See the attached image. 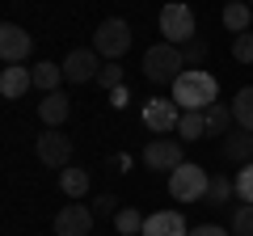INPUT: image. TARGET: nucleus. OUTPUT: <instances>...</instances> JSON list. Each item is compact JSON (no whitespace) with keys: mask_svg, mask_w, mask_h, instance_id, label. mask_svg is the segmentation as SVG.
Masks as SVG:
<instances>
[{"mask_svg":"<svg viewBox=\"0 0 253 236\" xmlns=\"http://www.w3.org/2000/svg\"><path fill=\"white\" fill-rule=\"evenodd\" d=\"M228 4H232V0H228Z\"/></svg>","mask_w":253,"mask_h":236,"instance_id":"33","label":"nucleus"},{"mask_svg":"<svg viewBox=\"0 0 253 236\" xmlns=\"http://www.w3.org/2000/svg\"><path fill=\"white\" fill-rule=\"evenodd\" d=\"M161 34H165V42H173V46L190 42V38H194V9L181 4V0H169L161 9Z\"/></svg>","mask_w":253,"mask_h":236,"instance_id":"4","label":"nucleus"},{"mask_svg":"<svg viewBox=\"0 0 253 236\" xmlns=\"http://www.w3.org/2000/svg\"><path fill=\"white\" fill-rule=\"evenodd\" d=\"M249 9H253V0H249Z\"/></svg>","mask_w":253,"mask_h":236,"instance_id":"32","label":"nucleus"},{"mask_svg":"<svg viewBox=\"0 0 253 236\" xmlns=\"http://www.w3.org/2000/svg\"><path fill=\"white\" fill-rule=\"evenodd\" d=\"M186 72V51L173 42H156L144 51V76L152 84H173L177 76Z\"/></svg>","mask_w":253,"mask_h":236,"instance_id":"2","label":"nucleus"},{"mask_svg":"<svg viewBox=\"0 0 253 236\" xmlns=\"http://www.w3.org/2000/svg\"><path fill=\"white\" fill-rule=\"evenodd\" d=\"M97 84L106 93H114L118 84H123V68H118V59H110V64H101V72H97Z\"/></svg>","mask_w":253,"mask_h":236,"instance_id":"25","label":"nucleus"},{"mask_svg":"<svg viewBox=\"0 0 253 236\" xmlns=\"http://www.w3.org/2000/svg\"><path fill=\"white\" fill-rule=\"evenodd\" d=\"M203 114H207V135H228V131L236 127V118H232V110H228L224 101H211V106L203 110Z\"/></svg>","mask_w":253,"mask_h":236,"instance_id":"16","label":"nucleus"},{"mask_svg":"<svg viewBox=\"0 0 253 236\" xmlns=\"http://www.w3.org/2000/svg\"><path fill=\"white\" fill-rule=\"evenodd\" d=\"M173 101L181 110H207L215 101V76L203 72V68H186V72L173 80Z\"/></svg>","mask_w":253,"mask_h":236,"instance_id":"1","label":"nucleus"},{"mask_svg":"<svg viewBox=\"0 0 253 236\" xmlns=\"http://www.w3.org/2000/svg\"><path fill=\"white\" fill-rule=\"evenodd\" d=\"M203 59H207V42H203V38H190V46H186V64H190V68H199Z\"/></svg>","mask_w":253,"mask_h":236,"instance_id":"28","label":"nucleus"},{"mask_svg":"<svg viewBox=\"0 0 253 236\" xmlns=\"http://www.w3.org/2000/svg\"><path fill=\"white\" fill-rule=\"evenodd\" d=\"M97 72H101V55L97 51H72L63 59V80H72V84L97 80Z\"/></svg>","mask_w":253,"mask_h":236,"instance_id":"10","label":"nucleus"},{"mask_svg":"<svg viewBox=\"0 0 253 236\" xmlns=\"http://www.w3.org/2000/svg\"><path fill=\"white\" fill-rule=\"evenodd\" d=\"M177 135L181 139H203L207 135V114H203V110H186L181 122H177Z\"/></svg>","mask_w":253,"mask_h":236,"instance_id":"21","label":"nucleus"},{"mask_svg":"<svg viewBox=\"0 0 253 236\" xmlns=\"http://www.w3.org/2000/svg\"><path fill=\"white\" fill-rule=\"evenodd\" d=\"M236 194V177H228V173H215L211 177V186H207V207H228V198Z\"/></svg>","mask_w":253,"mask_h":236,"instance_id":"17","label":"nucleus"},{"mask_svg":"<svg viewBox=\"0 0 253 236\" xmlns=\"http://www.w3.org/2000/svg\"><path fill=\"white\" fill-rule=\"evenodd\" d=\"M207 186H211V177L199 164H177V169L169 173V194L177 202H203L207 198Z\"/></svg>","mask_w":253,"mask_h":236,"instance_id":"3","label":"nucleus"},{"mask_svg":"<svg viewBox=\"0 0 253 236\" xmlns=\"http://www.w3.org/2000/svg\"><path fill=\"white\" fill-rule=\"evenodd\" d=\"M232 118H236V127L253 131V89H241L232 97Z\"/></svg>","mask_w":253,"mask_h":236,"instance_id":"22","label":"nucleus"},{"mask_svg":"<svg viewBox=\"0 0 253 236\" xmlns=\"http://www.w3.org/2000/svg\"><path fill=\"white\" fill-rule=\"evenodd\" d=\"M30 51H34V38H30L17 21H4V26H0V59H4V64H26Z\"/></svg>","mask_w":253,"mask_h":236,"instance_id":"8","label":"nucleus"},{"mask_svg":"<svg viewBox=\"0 0 253 236\" xmlns=\"http://www.w3.org/2000/svg\"><path fill=\"white\" fill-rule=\"evenodd\" d=\"M232 236H253V202H241L232 211Z\"/></svg>","mask_w":253,"mask_h":236,"instance_id":"24","label":"nucleus"},{"mask_svg":"<svg viewBox=\"0 0 253 236\" xmlns=\"http://www.w3.org/2000/svg\"><path fill=\"white\" fill-rule=\"evenodd\" d=\"M186 219L177 215V211H156V215L144 219V232L139 236H186Z\"/></svg>","mask_w":253,"mask_h":236,"instance_id":"14","label":"nucleus"},{"mask_svg":"<svg viewBox=\"0 0 253 236\" xmlns=\"http://www.w3.org/2000/svg\"><path fill=\"white\" fill-rule=\"evenodd\" d=\"M236 198H241V202H253V160L236 173Z\"/></svg>","mask_w":253,"mask_h":236,"instance_id":"26","label":"nucleus"},{"mask_svg":"<svg viewBox=\"0 0 253 236\" xmlns=\"http://www.w3.org/2000/svg\"><path fill=\"white\" fill-rule=\"evenodd\" d=\"M68 114H72V101L63 97V93H46V97L38 101V118H42L46 127H63Z\"/></svg>","mask_w":253,"mask_h":236,"instance_id":"15","label":"nucleus"},{"mask_svg":"<svg viewBox=\"0 0 253 236\" xmlns=\"http://www.w3.org/2000/svg\"><path fill=\"white\" fill-rule=\"evenodd\" d=\"M249 21H253V9L245 4V0H232V4H224V26L232 30V34H249Z\"/></svg>","mask_w":253,"mask_h":236,"instance_id":"18","label":"nucleus"},{"mask_svg":"<svg viewBox=\"0 0 253 236\" xmlns=\"http://www.w3.org/2000/svg\"><path fill=\"white\" fill-rule=\"evenodd\" d=\"M59 80H63V64H34V89L59 93Z\"/></svg>","mask_w":253,"mask_h":236,"instance_id":"20","label":"nucleus"},{"mask_svg":"<svg viewBox=\"0 0 253 236\" xmlns=\"http://www.w3.org/2000/svg\"><path fill=\"white\" fill-rule=\"evenodd\" d=\"M144 164L156 169V173H161V169L173 173L177 164H186V160H181V144H177V139H152V144L144 148Z\"/></svg>","mask_w":253,"mask_h":236,"instance_id":"11","label":"nucleus"},{"mask_svg":"<svg viewBox=\"0 0 253 236\" xmlns=\"http://www.w3.org/2000/svg\"><path fill=\"white\" fill-rule=\"evenodd\" d=\"M93 211H97V215H118V198H114V194H97Z\"/></svg>","mask_w":253,"mask_h":236,"instance_id":"29","label":"nucleus"},{"mask_svg":"<svg viewBox=\"0 0 253 236\" xmlns=\"http://www.w3.org/2000/svg\"><path fill=\"white\" fill-rule=\"evenodd\" d=\"M59 190L68 194V198H84V190H89V173H84V169H59Z\"/></svg>","mask_w":253,"mask_h":236,"instance_id":"19","label":"nucleus"},{"mask_svg":"<svg viewBox=\"0 0 253 236\" xmlns=\"http://www.w3.org/2000/svg\"><path fill=\"white\" fill-rule=\"evenodd\" d=\"M126 101H131V89H126V84H118V89L110 93V106H114V110H126Z\"/></svg>","mask_w":253,"mask_h":236,"instance_id":"31","label":"nucleus"},{"mask_svg":"<svg viewBox=\"0 0 253 236\" xmlns=\"http://www.w3.org/2000/svg\"><path fill=\"white\" fill-rule=\"evenodd\" d=\"M219 152H224V160L249 164V160H253V131H245V127H232L224 139H219Z\"/></svg>","mask_w":253,"mask_h":236,"instance_id":"12","label":"nucleus"},{"mask_svg":"<svg viewBox=\"0 0 253 236\" xmlns=\"http://www.w3.org/2000/svg\"><path fill=\"white\" fill-rule=\"evenodd\" d=\"M114 228H118L123 236H135V232H144V215H139V211H131V207H123V211L114 215Z\"/></svg>","mask_w":253,"mask_h":236,"instance_id":"23","label":"nucleus"},{"mask_svg":"<svg viewBox=\"0 0 253 236\" xmlns=\"http://www.w3.org/2000/svg\"><path fill=\"white\" fill-rule=\"evenodd\" d=\"M186 236H228V228H219V224H199V228H190Z\"/></svg>","mask_w":253,"mask_h":236,"instance_id":"30","label":"nucleus"},{"mask_svg":"<svg viewBox=\"0 0 253 236\" xmlns=\"http://www.w3.org/2000/svg\"><path fill=\"white\" fill-rule=\"evenodd\" d=\"M181 114H186V110L177 106V101H165V97H152L144 106V127L152 131V135H165V131H177V122H181Z\"/></svg>","mask_w":253,"mask_h":236,"instance_id":"7","label":"nucleus"},{"mask_svg":"<svg viewBox=\"0 0 253 236\" xmlns=\"http://www.w3.org/2000/svg\"><path fill=\"white\" fill-rule=\"evenodd\" d=\"M93 232V211L84 202H68L55 215V236H89Z\"/></svg>","mask_w":253,"mask_h":236,"instance_id":"9","label":"nucleus"},{"mask_svg":"<svg viewBox=\"0 0 253 236\" xmlns=\"http://www.w3.org/2000/svg\"><path fill=\"white\" fill-rule=\"evenodd\" d=\"M126 46H131V26L123 17H106L93 34V51L101 59H118V55H126Z\"/></svg>","mask_w":253,"mask_h":236,"instance_id":"5","label":"nucleus"},{"mask_svg":"<svg viewBox=\"0 0 253 236\" xmlns=\"http://www.w3.org/2000/svg\"><path fill=\"white\" fill-rule=\"evenodd\" d=\"M26 89H34V68H21V64H9L0 72V97H26Z\"/></svg>","mask_w":253,"mask_h":236,"instance_id":"13","label":"nucleus"},{"mask_svg":"<svg viewBox=\"0 0 253 236\" xmlns=\"http://www.w3.org/2000/svg\"><path fill=\"white\" fill-rule=\"evenodd\" d=\"M232 59H236V64H253V34H236Z\"/></svg>","mask_w":253,"mask_h":236,"instance_id":"27","label":"nucleus"},{"mask_svg":"<svg viewBox=\"0 0 253 236\" xmlns=\"http://www.w3.org/2000/svg\"><path fill=\"white\" fill-rule=\"evenodd\" d=\"M38 160L46 164V169H68V160H72V139L63 135L59 127H46L42 135H38Z\"/></svg>","mask_w":253,"mask_h":236,"instance_id":"6","label":"nucleus"}]
</instances>
